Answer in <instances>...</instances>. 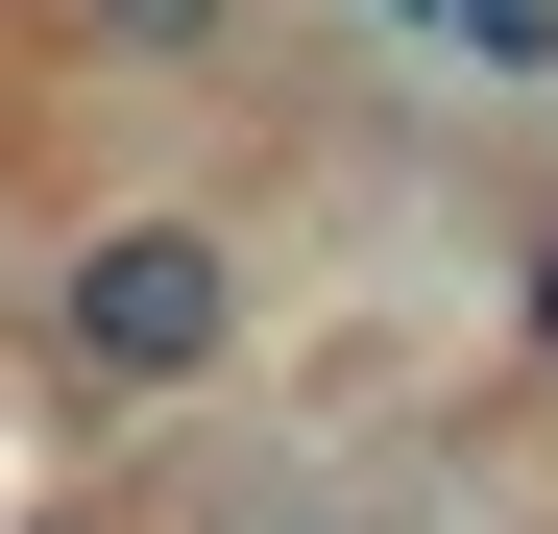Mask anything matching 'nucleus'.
Masks as SVG:
<instances>
[{"mask_svg":"<svg viewBox=\"0 0 558 534\" xmlns=\"http://www.w3.org/2000/svg\"><path fill=\"white\" fill-rule=\"evenodd\" d=\"M49 340H73V389H219L243 243H219V219H98V243H73V292H49Z\"/></svg>","mask_w":558,"mask_h":534,"instance_id":"nucleus-1","label":"nucleus"},{"mask_svg":"<svg viewBox=\"0 0 558 534\" xmlns=\"http://www.w3.org/2000/svg\"><path fill=\"white\" fill-rule=\"evenodd\" d=\"M413 49H461V73H558V0H389Z\"/></svg>","mask_w":558,"mask_h":534,"instance_id":"nucleus-2","label":"nucleus"},{"mask_svg":"<svg viewBox=\"0 0 558 534\" xmlns=\"http://www.w3.org/2000/svg\"><path fill=\"white\" fill-rule=\"evenodd\" d=\"M243 0H98V49H219Z\"/></svg>","mask_w":558,"mask_h":534,"instance_id":"nucleus-3","label":"nucleus"},{"mask_svg":"<svg viewBox=\"0 0 558 534\" xmlns=\"http://www.w3.org/2000/svg\"><path fill=\"white\" fill-rule=\"evenodd\" d=\"M534 365H558V243H534Z\"/></svg>","mask_w":558,"mask_h":534,"instance_id":"nucleus-4","label":"nucleus"}]
</instances>
